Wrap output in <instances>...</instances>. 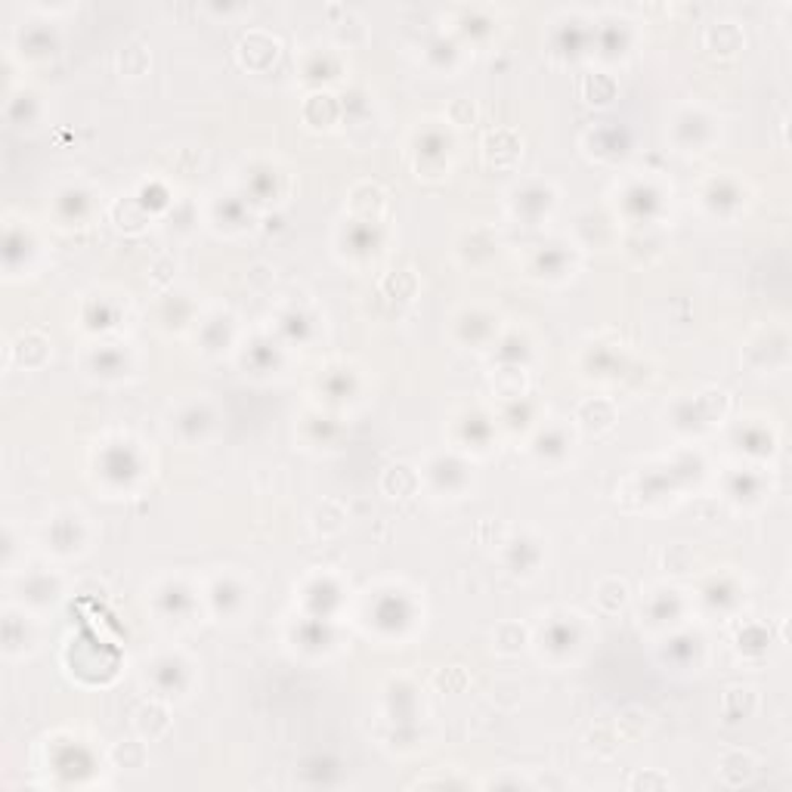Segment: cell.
Wrapping results in <instances>:
<instances>
[{"instance_id": "603a6c76", "label": "cell", "mask_w": 792, "mask_h": 792, "mask_svg": "<svg viewBox=\"0 0 792 792\" xmlns=\"http://www.w3.org/2000/svg\"><path fill=\"white\" fill-rule=\"evenodd\" d=\"M700 601H703V607H709L712 613H733V609L743 604V586H740V579L737 576H728V573H721V576H709L706 582H703V589H700Z\"/></svg>"}, {"instance_id": "1f68e13d", "label": "cell", "mask_w": 792, "mask_h": 792, "mask_svg": "<svg viewBox=\"0 0 792 792\" xmlns=\"http://www.w3.org/2000/svg\"><path fill=\"white\" fill-rule=\"evenodd\" d=\"M696 465H703V462H700V458H688V465L684 467L669 465V462H666V470H669V487L671 489L681 487V483H684V470H691V467H696ZM644 483L651 487L648 492H641V499H644V502H653V499H663V495H666V492H663V483H666V480H663L659 474H644Z\"/></svg>"}, {"instance_id": "83f0119b", "label": "cell", "mask_w": 792, "mask_h": 792, "mask_svg": "<svg viewBox=\"0 0 792 792\" xmlns=\"http://www.w3.org/2000/svg\"><path fill=\"white\" fill-rule=\"evenodd\" d=\"M276 338L282 341V347H304L316 338V323L306 316L304 310L291 306L276 323Z\"/></svg>"}, {"instance_id": "4fadbf2b", "label": "cell", "mask_w": 792, "mask_h": 792, "mask_svg": "<svg viewBox=\"0 0 792 792\" xmlns=\"http://www.w3.org/2000/svg\"><path fill=\"white\" fill-rule=\"evenodd\" d=\"M684 609H688V601H684L681 591L669 589V586H656L641 604V623H648V629L671 631L681 626Z\"/></svg>"}, {"instance_id": "7c38bea8", "label": "cell", "mask_w": 792, "mask_h": 792, "mask_svg": "<svg viewBox=\"0 0 792 792\" xmlns=\"http://www.w3.org/2000/svg\"><path fill=\"white\" fill-rule=\"evenodd\" d=\"M554 204H557V192L549 184H542V180H527V184L514 186L508 199L511 214L527 226L542 224L554 211Z\"/></svg>"}, {"instance_id": "2e32d148", "label": "cell", "mask_w": 792, "mask_h": 792, "mask_svg": "<svg viewBox=\"0 0 792 792\" xmlns=\"http://www.w3.org/2000/svg\"><path fill=\"white\" fill-rule=\"evenodd\" d=\"M499 433V422L495 415H487L480 408H467L455 418V440H458V449H467L474 455H483L492 449V440Z\"/></svg>"}, {"instance_id": "9c48e42d", "label": "cell", "mask_w": 792, "mask_h": 792, "mask_svg": "<svg viewBox=\"0 0 792 792\" xmlns=\"http://www.w3.org/2000/svg\"><path fill=\"white\" fill-rule=\"evenodd\" d=\"M204 604H208L211 613H217L221 619L236 623L251 609V586H244V579L236 576V573H224L204 589Z\"/></svg>"}, {"instance_id": "ffe728a7", "label": "cell", "mask_w": 792, "mask_h": 792, "mask_svg": "<svg viewBox=\"0 0 792 792\" xmlns=\"http://www.w3.org/2000/svg\"><path fill=\"white\" fill-rule=\"evenodd\" d=\"M700 199L706 204V211L715 214V217H731L746 204V189L733 177H712L709 184L703 186Z\"/></svg>"}, {"instance_id": "9a60e30c", "label": "cell", "mask_w": 792, "mask_h": 792, "mask_svg": "<svg viewBox=\"0 0 792 792\" xmlns=\"http://www.w3.org/2000/svg\"><path fill=\"white\" fill-rule=\"evenodd\" d=\"M529 273H532V279H542V282H564V279H569L576 273V251H573V244H539L532 251Z\"/></svg>"}, {"instance_id": "8992f818", "label": "cell", "mask_w": 792, "mask_h": 792, "mask_svg": "<svg viewBox=\"0 0 792 792\" xmlns=\"http://www.w3.org/2000/svg\"><path fill=\"white\" fill-rule=\"evenodd\" d=\"M202 591L186 579H164L152 591V607L164 623H192L196 609H202Z\"/></svg>"}, {"instance_id": "4316f807", "label": "cell", "mask_w": 792, "mask_h": 792, "mask_svg": "<svg viewBox=\"0 0 792 792\" xmlns=\"http://www.w3.org/2000/svg\"><path fill=\"white\" fill-rule=\"evenodd\" d=\"M666 663H671L675 669H696L703 653H706V641L693 631H675L671 629L669 641H666Z\"/></svg>"}, {"instance_id": "484cf974", "label": "cell", "mask_w": 792, "mask_h": 792, "mask_svg": "<svg viewBox=\"0 0 792 792\" xmlns=\"http://www.w3.org/2000/svg\"><path fill=\"white\" fill-rule=\"evenodd\" d=\"M542 564V542L529 536H514L505 542V567L514 576H532Z\"/></svg>"}, {"instance_id": "5bb4252c", "label": "cell", "mask_w": 792, "mask_h": 792, "mask_svg": "<svg viewBox=\"0 0 792 792\" xmlns=\"http://www.w3.org/2000/svg\"><path fill=\"white\" fill-rule=\"evenodd\" d=\"M725 495L740 508H755L771 499V480L765 477V467H733L725 480Z\"/></svg>"}, {"instance_id": "7402d4cb", "label": "cell", "mask_w": 792, "mask_h": 792, "mask_svg": "<svg viewBox=\"0 0 792 792\" xmlns=\"http://www.w3.org/2000/svg\"><path fill=\"white\" fill-rule=\"evenodd\" d=\"M731 443L737 452H743L746 458H771L774 449H777V437L765 422L758 418H746L733 427Z\"/></svg>"}, {"instance_id": "4dcf8cb0", "label": "cell", "mask_w": 792, "mask_h": 792, "mask_svg": "<svg viewBox=\"0 0 792 792\" xmlns=\"http://www.w3.org/2000/svg\"><path fill=\"white\" fill-rule=\"evenodd\" d=\"M594 47L601 50V53H629V28H626V22H604L598 32H594Z\"/></svg>"}, {"instance_id": "d6a6232c", "label": "cell", "mask_w": 792, "mask_h": 792, "mask_svg": "<svg viewBox=\"0 0 792 792\" xmlns=\"http://www.w3.org/2000/svg\"><path fill=\"white\" fill-rule=\"evenodd\" d=\"M536 418V403L527 400V397H514L511 403H505L502 408V425L508 427V430H517V427H529V422Z\"/></svg>"}, {"instance_id": "6da1fadb", "label": "cell", "mask_w": 792, "mask_h": 792, "mask_svg": "<svg viewBox=\"0 0 792 792\" xmlns=\"http://www.w3.org/2000/svg\"><path fill=\"white\" fill-rule=\"evenodd\" d=\"M93 467H97V480L115 495L134 492L146 480V470H149L140 443H134L127 437L115 443H102Z\"/></svg>"}, {"instance_id": "d6986e66", "label": "cell", "mask_w": 792, "mask_h": 792, "mask_svg": "<svg viewBox=\"0 0 792 792\" xmlns=\"http://www.w3.org/2000/svg\"><path fill=\"white\" fill-rule=\"evenodd\" d=\"M84 372L100 381H122L130 372V356L122 344H100L84 356Z\"/></svg>"}, {"instance_id": "44dd1931", "label": "cell", "mask_w": 792, "mask_h": 792, "mask_svg": "<svg viewBox=\"0 0 792 792\" xmlns=\"http://www.w3.org/2000/svg\"><path fill=\"white\" fill-rule=\"evenodd\" d=\"M93 208L97 202L87 186H65L53 199V214L62 226H87V221L93 217Z\"/></svg>"}, {"instance_id": "e0dca14e", "label": "cell", "mask_w": 792, "mask_h": 792, "mask_svg": "<svg viewBox=\"0 0 792 792\" xmlns=\"http://www.w3.org/2000/svg\"><path fill=\"white\" fill-rule=\"evenodd\" d=\"M671 137L678 146H684V152H703L718 137V124L703 109H684L671 122Z\"/></svg>"}, {"instance_id": "3957f363", "label": "cell", "mask_w": 792, "mask_h": 792, "mask_svg": "<svg viewBox=\"0 0 792 792\" xmlns=\"http://www.w3.org/2000/svg\"><path fill=\"white\" fill-rule=\"evenodd\" d=\"M542 656H549L551 663H567L576 659L582 648H586V623L579 613H554L549 623H542L539 638H536Z\"/></svg>"}, {"instance_id": "d4e9b609", "label": "cell", "mask_w": 792, "mask_h": 792, "mask_svg": "<svg viewBox=\"0 0 792 792\" xmlns=\"http://www.w3.org/2000/svg\"><path fill=\"white\" fill-rule=\"evenodd\" d=\"M211 430H214V412L208 406H199V403L184 406L177 412V418L171 422V433H177L189 447L204 443Z\"/></svg>"}, {"instance_id": "7a4b0ae2", "label": "cell", "mask_w": 792, "mask_h": 792, "mask_svg": "<svg viewBox=\"0 0 792 792\" xmlns=\"http://www.w3.org/2000/svg\"><path fill=\"white\" fill-rule=\"evenodd\" d=\"M368 631H375L385 641H406L418 629V604L406 591H378L375 601H368L366 609Z\"/></svg>"}, {"instance_id": "ba28073f", "label": "cell", "mask_w": 792, "mask_h": 792, "mask_svg": "<svg viewBox=\"0 0 792 792\" xmlns=\"http://www.w3.org/2000/svg\"><path fill=\"white\" fill-rule=\"evenodd\" d=\"M344 601H347L344 586H341V579L331 576V573H316V576H310L304 582V589H301V607H304V616H316V619L335 623V616L341 613Z\"/></svg>"}, {"instance_id": "30bf717a", "label": "cell", "mask_w": 792, "mask_h": 792, "mask_svg": "<svg viewBox=\"0 0 792 792\" xmlns=\"http://www.w3.org/2000/svg\"><path fill=\"white\" fill-rule=\"evenodd\" d=\"M425 477L440 499H458L470 487V465L458 452H440L427 462Z\"/></svg>"}, {"instance_id": "ac0fdd59", "label": "cell", "mask_w": 792, "mask_h": 792, "mask_svg": "<svg viewBox=\"0 0 792 792\" xmlns=\"http://www.w3.org/2000/svg\"><path fill=\"white\" fill-rule=\"evenodd\" d=\"M529 455L542 467H561L573 455V437L564 425H545L536 430Z\"/></svg>"}, {"instance_id": "8fae6325", "label": "cell", "mask_w": 792, "mask_h": 792, "mask_svg": "<svg viewBox=\"0 0 792 792\" xmlns=\"http://www.w3.org/2000/svg\"><path fill=\"white\" fill-rule=\"evenodd\" d=\"M412 155H415V171L418 177H443L449 171V159H452V140L447 130L440 127H418L415 142H412Z\"/></svg>"}, {"instance_id": "5b68a950", "label": "cell", "mask_w": 792, "mask_h": 792, "mask_svg": "<svg viewBox=\"0 0 792 792\" xmlns=\"http://www.w3.org/2000/svg\"><path fill=\"white\" fill-rule=\"evenodd\" d=\"M146 681L159 696H186L192 681H196V666L186 659L184 653H162L146 666Z\"/></svg>"}, {"instance_id": "cb8c5ba5", "label": "cell", "mask_w": 792, "mask_h": 792, "mask_svg": "<svg viewBox=\"0 0 792 792\" xmlns=\"http://www.w3.org/2000/svg\"><path fill=\"white\" fill-rule=\"evenodd\" d=\"M62 598L60 576H53L50 569H35L28 576H22V607L43 609L53 607Z\"/></svg>"}, {"instance_id": "f546056e", "label": "cell", "mask_w": 792, "mask_h": 792, "mask_svg": "<svg viewBox=\"0 0 792 792\" xmlns=\"http://www.w3.org/2000/svg\"><path fill=\"white\" fill-rule=\"evenodd\" d=\"M282 350L285 347L279 338H254L251 344H244V368H251V372H276Z\"/></svg>"}, {"instance_id": "52a82bcc", "label": "cell", "mask_w": 792, "mask_h": 792, "mask_svg": "<svg viewBox=\"0 0 792 792\" xmlns=\"http://www.w3.org/2000/svg\"><path fill=\"white\" fill-rule=\"evenodd\" d=\"M47 549L60 557H75V554H84L87 551V542H90V524L84 517L81 511H60L50 517L47 524Z\"/></svg>"}, {"instance_id": "836d02e7", "label": "cell", "mask_w": 792, "mask_h": 792, "mask_svg": "<svg viewBox=\"0 0 792 792\" xmlns=\"http://www.w3.org/2000/svg\"><path fill=\"white\" fill-rule=\"evenodd\" d=\"M301 774L306 777V783L310 787H331V783H338V765L331 762V758H313V762H306Z\"/></svg>"}, {"instance_id": "e575fe53", "label": "cell", "mask_w": 792, "mask_h": 792, "mask_svg": "<svg viewBox=\"0 0 792 792\" xmlns=\"http://www.w3.org/2000/svg\"><path fill=\"white\" fill-rule=\"evenodd\" d=\"M41 35V28H28V35L22 38V47H25V53L28 56H53L56 53V38H53V32H47L43 38H38Z\"/></svg>"}, {"instance_id": "277c9868", "label": "cell", "mask_w": 792, "mask_h": 792, "mask_svg": "<svg viewBox=\"0 0 792 792\" xmlns=\"http://www.w3.org/2000/svg\"><path fill=\"white\" fill-rule=\"evenodd\" d=\"M666 199H669V192L663 189L659 180H653V177H634V180H626L623 189H619L616 211H623V217L629 224L648 226L666 211Z\"/></svg>"}, {"instance_id": "f1b7e54d", "label": "cell", "mask_w": 792, "mask_h": 792, "mask_svg": "<svg viewBox=\"0 0 792 792\" xmlns=\"http://www.w3.org/2000/svg\"><path fill=\"white\" fill-rule=\"evenodd\" d=\"M344 248L353 257H375L381 251V229L368 221H353V226L344 229Z\"/></svg>"}]
</instances>
